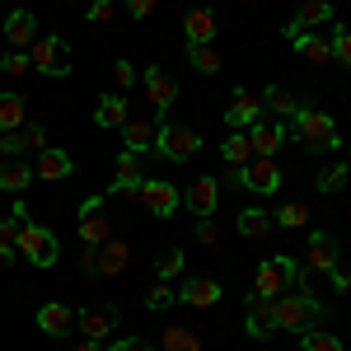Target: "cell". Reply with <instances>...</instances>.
Returning <instances> with one entry per match:
<instances>
[{
    "label": "cell",
    "mask_w": 351,
    "mask_h": 351,
    "mask_svg": "<svg viewBox=\"0 0 351 351\" xmlns=\"http://www.w3.org/2000/svg\"><path fill=\"white\" fill-rule=\"evenodd\" d=\"M286 127H291V141H295V145H304L309 155H319V150H337V145H342L337 122H332L324 108H309V104H304V108H300Z\"/></svg>",
    "instance_id": "1"
},
{
    "label": "cell",
    "mask_w": 351,
    "mask_h": 351,
    "mask_svg": "<svg viewBox=\"0 0 351 351\" xmlns=\"http://www.w3.org/2000/svg\"><path fill=\"white\" fill-rule=\"evenodd\" d=\"M28 61H33V71L47 75V80H66V75L75 71V52H71V43H66L61 33H43V38L28 47Z\"/></svg>",
    "instance_id": "2"
},
{
    "label": "cell",
    "mask_w": 351,
    "mask_h": 351,
    "mask_svg": "<svg viewBox=\"0 0 351 351\" xmlns=\"http://www.w3.org/2000/svg\"><path fill=\"white\" fill-rule=\"evenodd\" d=\"M271 319H276V332H304L324 319V304L314 295H276L271 300Z\"/></svg>",
    "instance_id": "3"
},
{
    "label": "cell",
    "mask_w": 351,
    "mask_h": 351,
    "mask_svg": "<svg viewBox=\"0 0 351 351\" xmlns=\"http://www.w3.org/2000/svg\"><path fill=\"white\" fill-rule=\"evenodd\" d=\"M202 150V136L192 132V127H173L169 117H155V155L169 164H183L192 160Z\"/></svg>",
    "instance_id": "4"
},
{
    "label": "cell",
    "mask_w": 351,
    "mask_h": 351,
    "mask_svg": "<svg viewBox=\"0 0 351 351\" xmlns=\"http://www.w3.org/2000/svg\"><path fill=\"white\" fill-rule=\"evenodd\" d=\"M295 276H300V263L291 253H276V258H267L263 267L253 271V295H263V300L286 295V291L295 286Z\"/></svg>",
    "instance_id": "5"
},
{
    "label": "cell",
    "mask_w": 351,
    "mask_h": 351,
    "mask_svg": "<svg viewBox=\"0 0 351 351\" xmlns=\"http://www.w3.org/2000/svg\"><path fill=\"white\" fill-rule=\"evenodd\" d=\"M14 248H19V258H28L33 267H56V258H61V239H56L52 230L33 225V220L19 230V243Z\"/></svg>",
    "instance_id": "6"
},
{
    "label": "cell",
    "mask_w": 351,
    "mask_h": 351,
    "mask_svg": "<svg viewBox=\"0 0 351 351\" xmlns=\"http://www.w3.org/2000/svg\"><path fill=\"white\" fill-rule=\"evenodd\" d=\"M132 202H141V206H150V216H160V220H173L178 216V206H183V192L173 188L169 178H150L145 173V183L136 188Z\"/></svg>",
    "instance_id": "7"
},
{
    "label": "cell",
    "mask_w": 351,
    "mask_h": 351,
    "mask_svg": "<svg viewBox=\"0 0 351 351\" xmlns=\"http://www.w3.org/2000/svg\"><path fill=\"white\" fill-rule=\"evenodd\" d=\"M80 243H89V248H104V243L112 239V216H104V197H89L80 206Z\"/></svg>",
    "instance_id": "8"
},
{
    "label": "cell",
    "mask_w": 351,
    "mask_h": 351,
    "mask_svg": "<svg viewBox=\"0 0 351 351\" xmlns=\"http://www.w3.org/2000/svg\"><path fill=\"white\" fill-rule=\"evenodd\" d=\"M141 84H145V99H150L155 117H169V108L178 104V80H173L169 71H160V66H150V71L141 75Z\"/></svg>",
    "instance_id": "9"
},
{
    "label": "cell",
    "mask_w": 351,
    "mask_h": 351,
    "mask_svg": "<svg viewBox=\"0 0 351 351\" xmlns=\"http://www.w3.org/2000/svg\"><path fill=\"white\" fill-rule=\"evenodd\" d=\"M281 188V164L267 160V155H253L243 164V192H258V197H271Z\"/></svg>",
    "instance_id": "10"
},
{
    "label": "cell",
    "mask_w": 351,
    "mask_h": 351,
    "mask_svg": "<svg viewBox=\"0 0 351 351\" xmlns=\"http://www.w3.org/2000/svg\"><path fill=\"white\" fill-rule=\"evenodd\" d=\"M24 150H47V127L28 122L19 132H0V160H19Z\"/></svg>",
    "instance_id": "11"
},
{
    "label": "cell",
    "mask_w": 351,
    "mask_h": 351,
    "mask_svg": "<svg viewBox=\"0 0 351 351\" xmlns=\"http://www.w3.org/2000/svg\"><path fill=\"white\" fill-rule=\"evenodd\" d=\"M248 141H253V155H267V160H276V150L291 141V127H286V117H276V122L258 117V122L248 127Z\"/></svg>",
    "instance_id": "12"
},
{
    "label": "cell",
    "mask_w": 351,
    "mask_h": 351,
    "mask_svg": "<svg viewBox=\"0 0 351 351\" xmlns=\"http://www.w3.org/2000/svg\"><path fill=\"white\" fill-rule=\"evenodd\" d=\"M324 24H332V0H304L295 14L286 19V43L295 38V33H314V28H324Z\"/></svg>",
    "instance_id": "13"
},
{
    "label": "cell",
    "mask_w": 351,
    "mask_h": 351,
    "mask_svg": "<svg viewBox=\"0 0 351 351\" xmlns=\"http://www.w3.org/2000/svg\"><path fill=\"white\" fill-rule=\"evenodd\" d=\"M304 267L314 271V276H319V271H332V267H342V253H337V239H332V234H328V230H314V234H309V248H304Z\"/></svg>",
    "instance_id": "14"
},
{
    "label": "cell",
    "mask_w": 351,
    "mask_h": 351,
    "mask_svg": "<svg viewBox=\"0 0 351 351\" xmlns=\"http://www.w3.org/2000/svg\"><path fill=\"white\" fill-rule=\"evenodd\" d=\"M258 117H263V99L253 89H234V99L225 108V132H248Z\"/></svg>",
    "instance_id": "15"
},
{
    "label": "cell",
    "mask_w": 351,
    "mask_h": 351,
    "mask_svg": "<svg viewBox=\"0 0 351 351\" xmlns=\"http://www.w3.org/2000/svg\"><path fill=\"white\" fill-rule=\"evenodd\" d=\"M243 332H248L253 342H267V337H276L271 300H263V295H248V300H243Z\"/></svg>",
    "instance_id": "16"
},
{
    "label": "cell",
    "mask_w": 351,
    "mask_h": 351,
    "mask_svg": "<svg viewBox=\"0 0 351 351\" xmlns=\"http://www.w3.org/2000/svg\"><path fill=\"white\" fill-rule=\"evenodd\" d=\"M38 43V14L33 10H10V19H5V47L10 52H28Z\"/></svg>",
    "instance_id": "17"
},
{
    "label": "cell",
    "mask_w": 351,
    "mask_h": 351,
    "mask_svg": "<svg viewBox=\"0 0 351 351\" xmlns=\"http://www.w3.org/2000/svg\"><path fill=\"white\" fill-rule=\"evenodd\" d=\"M220 295H225V286H220L216 276H188L178 286V304H188V309H211Z\"/></svg>",
    "instance_id": "18"
},
{
    "label": "cell",
    "mask_w": 351,
    "mask_h": 351,
    "mask_svg": "<svg viewBox=\"0 0 351 351\" xmlns=\"http://www.w3.org/2000/svg\"><path fill=\"white\" fill-rule=\"evenodd\" d=\"M145 183V169H141V155H132V150H122L117 155V164H112V188L117 197H136V188Z\"/></svg>",
    "instance_id": "19"
},
{
    "label": "cell",
    "mask_w": 351,
    "mask_h": 351,
    "mask_svg": "<svg viewBox=\"0 0 351 351\" xmlns=\"http://www.w3.org/2000/svg\"><path fill=\"white\" fill-rule=\"evenodd\" d=\"M75 328H80V337H94V342H104V337H112V328H122V314L117 309H80L75 314Z\"/></svg>",
    "instance_id": "20"
},
{
    "label": "cell",
    "mask_w": 351,
    "mask_h": 351,
    "mask_svg": "<svg viewBox=\"0 0 351 351\" xmlns=\"http://www.w3.org/2000/svg\"><path fill=\"white\" fill-rule=\"evenodd\" d=\"M94 122H99L104 132H122V127L132 122V108H127V99H122V94H99Z\"/></svg>",
    "instance_id": "21"
},
{
    "label": "cell",
    "mask_w": 351,
    "mask_h": 351,
    "mask_svg": "<svg viewBox=\"0 0 351 351\" xmlns=\"http://www.w3.org/2000/svg\"><path fill=\"white\" fill-rule=\"evenodd\" d=\"M33 173H38V178H47V183H61V178H71V173H75V160H71L66 150L47 145V150H38V164H33Z\"/></svg>",
    "instance_id": "22"
},
{
    "label": "cell",
    "mask_w": 351,
    "mask_h": 351,
    "mask_svg": "<svg viewBox=\"0 0 351 351\" xmlns=\"http://www.w3.org/2000/svg\"><path fill=\"white\" fill-rule=\"evenodd\" d=\"M188 206L197 211V216H216V206H220V178H211V173L192 178V188H188Z\"/></svg>",
    "instance_id": "23"
},
{
    "label": "cell",
    "mask_w": 351,
    "mask_h": 351,
    "mask_svg": "<svg viewBox=\"0 0 351 351\" xmlns=\"http://www.w3.org/2000/svg\"><path fill=\"white\" fill-rule=\"evenodd\" d=\"M38 328H43L47 337H66V332L75 328V314H71V304H61V300H47V304L38 309Z\"/></svg>",
    "instance_id": "24"
},
{
    "label": "cell",
    "mask_w": 351,
    "mask_h": 351,
    "mask_svg": "<svg viewBox=\"0 0 351 351\" xmlns=\"http://www.w3.org/2000/svg\"><path fill=\"white\" fill-rule=\"evenodd\" d=\"M291 47H295V56L314 61V66H328V61H332V38H328V33H295Z\"/></svg>",
    "instance_id": "25"
},
{
    "label": "cell",
    "mask_w": 351,
    "mask_h": 351,
    "mask_svg": "<svg viewBox=\"0 0 351 351\" xmlns=\"http://www.w3.org/2000/svg\"><path fill=\"white\" fill-rule=\"evenodd\" d=\"M183 33H188V47L211 43V38H216V14H211L206 5H192L188 14H183Z\"/></svg>",
    "instance_id": "26"
},
{
    "label": "cell",
    "mask_w": 351,
    "mask_h": 351,
    "mask_svg": "<svg viewBox=\"0 0 351 351\" xmlns=\"http://www.w3.org/2000/svg\"><path fill=\"white\" fill-rule=\"evenodd\" d=\"M33 178H38V173H33V164H24V160H0V192L24 197Z\"/></svg>",
    "instance_id": "27"
},
{
    "label": "cell",
    "mask_w": 351,
    "mask_h": 351,
    "mask_svg": "<svg viewBox=\"0 0 351 351\" xmlns=\"http://www.w3.org/2000/svg\"><path fill=\"white\" fill-rule=\"evenodd\" d=\"M234 230H239L243 239H267L271 230H276V220H271V211H263V206H243L239 216H234Z\"/></svg>",
    "instance_id": "28"
},
{
    "label": "cell",
    "mask_w": 351,
    "mask_h": 351,
    "mask_svg": "<svg viewBox=\"0 0 351 351\" xmlns=\"http://www.w3.org/2000/svg\"><path fill=\"white\" fill-rule=\"evenodd\" d=\"M28 127V99L14 89H0V132H19Z\"/></svg>",
    "instance_id": "29"
},
{
    "label": "cell",
    "mask_w": 351,
    "mask_h": 351,
    "mask_svg": "<svg viewBox=\"0 0 351 351\" xmlns=\"http://www.w3.org/2000/svg\"><path fill=\"white\" fill-rule=\"evenodd\" d=\"M122 150H132V155L155 150V122H150V117H132V122L122 127Z\"/></svg>",
    "instance_id": "30"
},
{
    "label": "cell",
    "mask_w": 351,
    "mask_h": 351,
    "mask_svg": "<svg viewBox=\"0 0 351 351\" xmlns=\"http://www.w3.org/2000/svg\"><path fill=\"white\" fill-rule=\"evenodd\" d=\"M132 267V248L127 239H108L99 248V276H122V271Z\"/></svg>",
    "instance_id": "31"
},
{
    "label": "cell",
    "mask_w": 351,
    "mask_h": 351,
    "mask_svg": "<svg viewBox=\"0 0 351 351\" xmlns=\"http://www.w3.org/2000/svg\"><path fill=\"white\" fill-rule=\"evenodd\" d=\"M263 108H271L276 117H286V122H291V117L304 108V99L291 94V89H281V84H267V89H263Z\"/></svg>",
    "instance_id": "32"
},
{
    "label": "cell",
    "mask_w": 351,
    "mask_h": 351,
    "mask_svg": "<svg viewBox=\"0 0 351 351\" xmlns=\"http://www.w3.org/2000/svg\"><path fill=\"white\" fill-rule=\"evenodd\" d=\"M188 66L202 71V75H216L220 66H225V56H220L216 43H197V47H188Z\"/></svg>",
    "instance_id": "33"
},
{
    "label": "cell",
    "mask_w": 351,
    "mask_h": 351,
    "mask_svg": "<svg viewBox=\"0 0 351 351\" xmlns=\"http://www.w3.org/2000/svg\"><path fill=\"white\" fill-rule=\"evenodd\" d=\"M220 160L225 164H248L253 160V141H248V132H225V141H220Z\"/></svg>",
    "instance_id": "34"
},
{
    "label": "cell",
    "mask_w": 351,
    "mask_h": 351,
    "mask_svg": "<svg viewBox=\"0 0 351 351\" xmlns=\"http://www.w3.org/2000/svg\"><path fill=\"white\" fill-rule=\"evenodd\" d=\"M347 178H351V164L337 160V164H324V169L314 173V188L328 197V192H342V188H347Z\"/></svg>",
    "instance_id": "35"
},
{
    "label": "cell",
    "mask_w": 351,
    "mask_h": 351,
    "mask_svg": "<svg viewBox=\"0 0 351 351\" xmlns=\"http://www.w3.org/2000/svg\"><path fill=\"white\" fill-rule=\"evenodd\" d=\"M160 351H202V337H197L192 328H164Z\"/></svg>",
    "instance_id": "36"
},
{
    "label": "cell",
    "mask_w": 351,
    "mask_h": 351,
    "mask_svg": "<svg viewBox=\"0 0 351 351\" xmlns=\"http://www.w3.org/2000/svg\"><path fill=\"white\" fill-rule=\"evenodd\" d=\"M328 38H332V61L351 71V28L347 24H328Z\"/></svg>",
    "instance_id": "37"
},
{
    "label": "cell",
    "mask_w": 351,
    "mask_h": 351,
    "mask_svg": "<svg viewBox=\"0 0 351 351\" xmlns=\"http://www.w3.org/2000/svg\"><path fill=\"white\" fill-rule=\"evenodd\" d=\"M300 351H342V342L332 332H324V328H304L300 332Z\"/></svg>",
    "instance_id": "38"
},
{
    "label": "cell",
    "mask_w": 351,
    "mask_h": 351,
    "mask_svg": "<svg viewBox=\"0 0 351 351\" xmlns=\"http://www.w3.org/2000/svg\"><path fill=\"white\" fill-rule=\"evenodd\" d=\"M145 304H150L155 314H164V309H173V304H178V286H169V281H155V286L145 291Z\"/></svg>",
    "instance_id": "39"
},
{
    "label": "cell",
    "mask_w": 351,
    "mask_h": 351,
    "mask_svg": "<svg viewBox=\"0 0 351 351\" xmlns=\"http://www.w3.org/2000/svg\"><path fill=\"white\" fill-rule=\"evenodd\" d=\"M183 267H188V253L183 248H169L160 263H155V276L160 281H173V276H183Z\"/></svg>",
    "instance_id": "40"
},
{
    "label": "cell",
    "mask_w": 351,
    "mask_h": 351,
    "mask_svg": "<svg viewBox=\"0 0 351 351\" xmlns=\"http://www.w3.org/2000/svg\"><path fill=\"white\" fill-rule=\"evenodd\" d=\"M271 220H276L281 230H300V225H309V206H304V202H286Z\"/></svg>",
    "instance_id": "41"
},
{
    "label": "cell",
    "mask_w": 351,
    "mask_h": 351,
    "mask_svg": "<svg viewBox=\"0 0 351 351\" xmlns=\"http://www.w3.org/2000/svg\"><path fill=\"white\" fill-rule=\"evenodd\" d=\"M0 71L19 80V75H28V71H33V61H28V52H5V56H0Z\"/></svg>",
    "instance_id": "42"
},
{
    "label": "cell",
    "mask_w": 351,
    "mask_h": 351,
    "mask_svg": "<svg viewBox=\"0 0 351 351\" xmlns=\"http://www.w3.org/2000/svg\"><path fill=\"white\" fill-rule=\"evenodd\" d=\"M136 80H141V75H136L132 61H112V84H117V94H122V89H132Z\"/></svg>",
    "instance_id": "43"
},
{
    "label": "cell",
    "mask_w": 351,
    "mask_h": 351,
    "mask_svg": "<svg viewBox=\"0 0 351 351\" xmlns=\"http://www.w3.org/2000/svg\"><path fill=\"white\" fill-rule=\"evenodd\" d=\"M197 243H206V248H216L220 243V230L211 216H197Z\"/></svg>",
    "instance_id": "44"
},
{
    "label": "cell",
    "mask_w": 351,
    "mask_h": 351,
    "mask_svg": "<svg viewBox=\"0 0 351 351\" xmlns=\"http://www.w3.org/2000/svg\"><path fill=\"white\" fill-rule=\"evenodd\" d=\"M104 351H160V347H150L145 337H117V342H108Z\"/></svg>",
    "instance_id": "45"
},
{
    "label": "cell",
    "mask_w": 351,
    "mask_h": 351,
    "mask_svg": "<svg viewBox=\"0 0 351 351\" xmlns=\"http://www.w3.org/2000/svg\"><path fill=\"white\" fill-rule=\"evenodd\" d=\"M84 19H89V24H104V19H112V0H89Z\"/></svg>",
    "instance_id": "46"
},
{
    "label": "cell",
    "mask_w": 351,
    "mask_h": 351,
    "mask_svg": "<svg viewBox=\"0 0 351 351\" xmlns=\"http://www.w3.org/2000/svg\"><path fill=\"white\" fill-rule=\"evenodd\" d=\"M80 271H84V276H99V248L80 243Z\"/></svg>",
    "instance_id": "47"
},
{
    "label": "cell",
    "mask_w": 351,
    "mask_h": 351,
    "mask_svg": "<svg viewBox=\"0 0 351 351\" xmlns=\"http://www.w3.org/2000/svg\"><path fill=\"white\" fill-rule=\"evenodd\" d=\"M19 230H24V225L14 216H0V243H19Z\"/></svg>",
    "instance_id": "48"
},
{
    "label": "cell",
    "mask_w": 351,
    "mask_h": 351,
    "mask_svg": "<svg viewBox=\"0 0 351 351\" xmlns=\"http://www.w3.org/2000/svg\"><path fill=\"white\" fill-rule=\"evenodd\" d=\"M122 5H127V10H132V19H150V14H155V5H160V0H122Z\"/></svg>",
    "instance_id": "49"
},
{
    "label": "cell",
    "mask_w": 351,
    "mask_h": 351,
    "mask_svg": "<svg viewBox=\"0 0 351 351\" xmlns=\"http://www.w3.org/2000/svg\"><path fill=\"white\" fill-rule=\"evenodd\" d=\"M328 281H332V291H337V295H347V291H351V271H342V267L328 271Z\"/></svg>",
    "instance_id": "50"
},
{
    "label": "cell",
    "mask_w": 351,
    "mask_h": 351,
    "mask_svg": "<svg viewBox=\"0 0 351 351\" xmlns=\"http://www.w3.org/2000/svg\"><path fill=\"white\" fill-rule=\"evenodd\" d=\"M10 216L19 220V225H28V202H24V197H14V206H10Z\"/></svg>",
    "instance_id": "51"
},
{
    "label": "cell",
    "mask_w": 351,
    "mask_h": 351,
    "mask_svg": "<svg viewBox=\"0 0 351 351\" xmlns=\"http://www.w3.org/2000/svg\"><path fill=\"white\" fill-rule=\"evenodd\" d=\"M14 258H19V248H14V243H0V271L10 267V263H14Z\"/></svg>",
    "instance_id": "52"
},
{
    "label": "cell",
    "mask_w": 351,
    "mask_h": 351,
    "mask_svg": "<svg viewBox=\"0 0 351 351\" xmlns=\"http://www.w3.org/2000/svg\"><path fill=\"white\" fill-rule=\"evenodd\" d=\"M75 351H104V347H99L94 337H80V342H75Z\"/></svg>",
    "instance_id": "53"
},
{
    "label": "cell",
    "mask_w": 351,
    "mask_h": 351,
    "mask_svg": "<svg viewBox=\"0 0 351 351\" xmlns=\"http://www.w3.org/2000/svg\"><path fill=\"white\" fill-rule=\"evenodd\" d=\"M347 164H351V141H347Z\"/></svg>",
    "instance_id": "54"
}]
</instances>
